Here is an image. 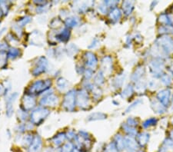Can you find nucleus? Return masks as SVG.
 Listing matches in <instances>:
<instances>
[{
	"label": "nucleus",
	"mask_w": 173,
	"mask_h": 152,
	"mask_svg": "<svg viewBox=\"0 0 173 152\" xmlns=\"http://www.w3.org/2000/svg\"><path fill=\"white\" fill-rule=\"evenodd\" d=\"M47 5H45V6H37L36 8V12H37L39 14H42V13H45L48 10H49V8L47 7Z\"/></svg>",
	"instance_id": "a878e982"
},
{
	"label": "nucleus",
	"mask_w": 173,
	"mask_h": 152,
	"mask_svg": "<svg viewBox=\"0 0 173 152\" xmlns=\"http://www.w3.org/2000/svg\"><path fill=\"white\" fill-rule=\"evenodd\" d=\"M74 148V145L72 142H67L63 145L62 148V152H71Z\"/></svg>",
	"instance_id": "5701e85b"
},
{
	"label": "nucleus",
	"mask_w": 173,
	"mask_h": 152,
	"mask_svg": "<svg viewBox=\"0 0 173 152\" xmlns=\"http://www.w3.org/2000/svg\"><path fill=\"white\" fill-rule=\"evenodd\" d=\"M84 59L85 63L89 67L93 68L97 65V59H96V55L94 54L91 53V52H86L84 55Z\"/></svg>",
	"instance_id": "9b49d317"
},
{
	"label": "nucleus",
	"mask_w": 173,
	"mask_h": 152,
	"mask_svg": "<svg viewBox=\"0 0 173 152\" xmlns=\"http://www.w3.org/2000/svg\"><path fill=\"white\" fill-rule=\"evenodd\" d=\"M36 105V100L33 95H26L23 96L22 100V105L21 108L23 109L26 112L32 110Z\"/></svg>",
	"instance_id": "423d86ee"
},
{
	"label": "nucleus",
	"mask_w": 173,
	"mask_h": 152,
	"mask_svg": "<svg viewBox=\"0 0 173 152\" xmlns=\"http://www.w3.org/2000/svg\"><path fill=\"white\" fill-rule=\"evenodd\" d=\"M12 29L15 32V33H16L19 37H22V27H20L19 25L18 24L13 25Z\"/></svg>",
	"instance_id": "393cba45"
},
{
	"label": "nucleus",
	"mask_w": 173,
	"mask_h": 152,
	"mask_svg": "<svg viewBox=\"0 0 173 152\" xmlns=\"http://www.w3.org/2000/svg\"><path fill=\"white\" fill-rule=\"evenodd\" d=\"M66 139V134L64 132H59L57 135H55L52 139V141L54 144L55 146L59 147L64 143Z\"/></svg>",
	"instance_id": "ddd939ff"
},
{
	"label": "nucleus",
	"mask_w": 173,
	"mask_h": 152,
	"mask_svg": "<svg viewBox=\"0 0 173 152\" xmlns=\"http://www.w3.org/2000/svg\"><path fill=\"white\" fill-rule=\"evenodd\" d=\"M42 34L39 32V31H34L32 32V36L31 37V45H41L43 43Z\"/></svg>",
	"instance_id": "f8f14e48"
},
{
	"label": "nucleus",
	"mask_w": 173,
	"mask_h": 152,
	"mask_svg": "<svg viewBox=\"0 0 173 152\" xmlns=\"http://www.w3.org/2000/svg\"><path fill=\"white\" fill-rule=\"evenodd\" d=\"M44 97L41 99L39 104L42 107H55L58 105L59 102V98L55 95L54 93H47V92H45Z\"/></svg>",
	"instance_id": "39448f33"
},
{
	"label": "nucleus",
	"mask_w": 173,
	"mask_h": 152,
	"mask_svg": "<svg viewBox=\"0 0 173 152\" xmlns=\"http://www.w3.org/2000/svg\"><path fill=\"white\" fill-rule=\"evenodd\" d=\"M18 97V94L16 92L12 94L9 97L6 101V115L8 117H11L13 113V110H14V108H13V104L16 101V98Z\"/></svg>",
	"instance_id": "1a4fd4ad"
},
{
	"label": "nucleus",
	"mask_w": 173,
	"mask_h": 152,
	"mask_svg": "<svg viewBox=\"0 0 173 152\" xmlns=\"http://www.w3.org/2000/svg\"><path fill=\"white\" fill-rule=\"evenodd\" d=\"M33 137L32 135H26V136L24 137L23 138L22 143L24 144V145L26 146H30V145L32 144V142L33 141Z\"/></svg>",
	"instance_id": "b1692460"
},
{
	"label": "nucleus",
	"mask_w": 173,
	"mask_h": 152,
	"mask_svg": "<svg viewBox=\"0 0 173 152\" xmlns=\"http://www.w3.org/2000/svg\"><path fill=\"white\" fill-rule=\"evenodd\" d=\"M9 2H0V12L2 15H7L8 12H9Z\"/></svg>",
	"instance_id": "a211bd4d"
},
{
	"label": "nucleus",
	"mask_w": 173,
	"mask_h": 152,
	"mask_svg": "<svg viewBox=\"0 0 173 152\" xmlns=\"http://www.w3.org/2000/svg\"><path fill=\"white\" fill-rule=\"evenodd\" d=\"M65 25L66 27L68 29H71V28H75L78 26L79 24V19L76 17V16H69L65 19Z\"/></svg>",
	"instance_id": "4468645a"
},
{
	"label": "nucleus",
	"mask_w": 173,
	"mask_h": 152,
	"mask_svg": "<svg viewBox=\"0 0 173 152\" xmlns=\"http://www.w3.org/2000/svg\"><path fill=\"white\" fill-rule=\"evenodd\" d=\"M78 51H79V49H78L77 46H76L75 44L72 43L67 46L66 52H67L68 55L71 56L72 57V56H74L77 53Z\"/></svg>",
	"instance_id": "f3484780"
},
{
	"label": "nucleus",
	"mask_w": 173,
	"mask_h": 152,
	"mask_svg": "<svg viewBox=\"0 0 173 152\" xmlns=\"http://www.w3.org/2000/svg\"><path fill=\"white\" fill-rule=\"evenodd\" d=\"M88 101H89V96L87 92L85 90H80L77 93V105L79 108H84L85 107L88 106Z\"/></svg>",
	"instance_id": "6e6552de"
},
{
	"label": "nucleus",
	"mask_w": 173,
	"mask_h": 152,
	"mask_svg": "<svg viewBox=\"0 0 173 152\" xmlns=\"http://www.w3.org/2000/svg\"><path fill=\"white\" fill-rule=\"evenodd\" d=\"M76 102H77V98H76V90L71 89L66 93L62 105L67 112H73L76 108Z\"/></svg>",
	"instance_id": "7ed1b4c3"
},
{
	"label": "nucleus",
	"mask_w": 173,
	"mask_h": 152,
	"mask_svg": "<svg viewBox=\"0 0 173 152\" xmlns=\"http://www.w3.org/2000/svg\"><path fill=\"white\" fill-rule=\"evenodd\" d=\"M71 152H81V149H79L78 148H74Z\"/></svg>",
	"instance_id": "2f4dec72"
},
{
	"label": "nucleus",
	"mask_w": 173,
	"mask_h": 152,
	"mask_svg": "<svg viewBox=\"0 0 173 152\" xmlns=\"http://www.w3.org/2000/svg\"><path fill=\"white\" fill-rule=\"evenodd\" d=\"M62 24V21L59 18H54L52 19L49 26L52 29H58L59 27H60Z\"/></svg>",
	"instance_id": "aec40b11"
},
{
	"label": "nucleus",
	"mask_w": 173,
	"mask_h": 152,
	"mask_svg": "<svg viewBox=\"0 0 173 152\" xmlns=\"http://www.w3.org/2000/svg\"><path fill=\"white\" fill-rule=\"evenodd\" d=\"M49 114H50V112L49 109L45 107H39L32 112L30 115V122L36 125H41L45 119L49 116Z\"/></svg>",
	"instance_id": "f03ea898"
},
{
	"label": "nucleus",
	"mask_w": 173,
	"mask_h": 152,
	"mask_svg": "<svg viewBox=\"0 0 173 152\" xmlns=\"http://www.w3.org/2000/svg\"><path fill=\"white\" fill-rule=\"evenodd\" d=\"M9 45L6 42H0V52H6V50H9Z\"/></svg>",
	"instance_id": "c756f323"
},
{
	"label": "nucleus",
	"mask_w": 173,
	"mask_h": 152,
	"mask_svg": "<svg viewBox=\"0 0 173 152\" xmlns=\"http://www.w3.org/2000/svg\"><path fill=\"white\" fill-rule=\"evenodd\" d=\"M42 146V138L39 135H36L29 146V152H41Z\"/></svg>",
	"instance_id": "9d476101"
},
{
	"label": "nucleus",
	"mask_w": 173,
	"mask_h": 152,
	"mask_svg": "<svg viewBox=\"0 0 173 152\" xmlns=\"http://www.w3.org/2000/svg\"><path fill=\"white\" fill-rule=\"evenodd\" d=\"M7 59V53L4 52H0V67H3L6 65Z\"/></svg>",
	"instance_id": "4be33fe9"
},
{
	"label": "nucleus",
	"mask_w": 173,
	"mask_h": 152,
	"mask_svg": "<svg viewBox=\"0 0 173 152\" xmlns=\"http://www.w3.org/2000/svg\"><path fill=\"white\" fill-rule=\"evenodd\" d=\"M32 21V18L30 16H24V17L21 18L19 21L17 22V24L19 25L20 27L22 28L23 26H26L27 24H29Z\"/></svg>",
	"instance_id": "412c9836"
},
{
	"label": "nucleus",
	"mask_w": 173,
	"mask_h": 152,
	"mask_svg": "<svg viewBox=\"0 0 173 152\" xmlns=\"http://www.w3.org/2000/svg\"><path fill=\"white\" fill-rule=\"evenodd\" d=\"M22 55L21 50L19 49H17V48H9V49L8 50L7 52V56L9 59H16L17 58L20 57V55Z\"/></svg>",
	"instance_id": "dca6fc26"
},
{
	"label": "nucleus",
	"mask_w": 173,
	"mask_h": 152,
	"mask_svg": "<svg viewBox=\"0 0 173 152\" xmlns=\"http://www.w3.org/2000/svg\"><path fill=\"white\" fill-rule=\"evenodd\" d=\"M105 152H118V150H117V148H116V147L114 145H112V144H110V145H109V147L106 148V151H105Z\"/></svg>",
	"instance_id": "7c9ffc66"
},
{
	"label": "nucleus",
	"mask_w": 173,
	"mask_h": 152,
	"mask_svg": "<svg viewBox=\"0 0 173 152\" xmlns=\"http://www.w3.org/2000/svg\"><path fill=\"white\" fill-rule=\"evenodd\" d=\"M16 130L18 132H19V133H23V132H25L27 130V128H26V124H20V125H19L16 127Z\"/></svg>",
	"instance_id": "bb28decb"
},
{
	"label": "nucleus",
	"mask_w": 173,
	"mask_h": 152,
	"mask_svg": "<svg viewBox=\"0 0 173 152\" xmlns=\"http://www.w3.org/2000/svg\"><path fill=\"white\" fill-rule=\"evenodd\" d=\"M6 39H7L9 42H13V44L18 43V39L12 34H8V36H6Z\"/></svg>",
	"instance_id": "c85d7f7f"
},
{
	"label": "nucleus",
	"mask_w": 173,
	"mask_h": 152,
	"mask_svg": "<svg viewBox=\"0 0 173 152\" xmlns=\"http://www.w3.org/2000/svg\"><path fill=\"white\" fill-rule=\"evenodd\" d=\"M71 36V32L69 29L64 27L63 29H61L59 31H57L56 34H55V39L56 41L60 42L66 43L69 40Z\"/></svg>",
	"instance_id": "0eeeda50"
},
{
	"label": "nucleus",
	"mask_w": 173,
	"mask_h": 152,
	"mask_svg": "<svg viewBox=\"0 0 173 152\" xmlns=\"http://www.w3.org/2000/svg\"><path fill=\"white\" fill-rule=\"evenodd\" d=\"M17 115L19 119L21 121H26V120L28 119V117H29V115H28L27 112L24 111L23 109H19L17 112Z\"/></svg>",
	"instance_id": "6ab92c4d"
},
{
	"label": "nucleus",
	"mask_w": 173,
	"mask_h": 152,
	"mask_svg": "<svg viewBox=\"0 0 173 152\" xmlns=\"http://www.w3.org/2000/svg\"><path fill=\"white\" fill-rule=\"evenodd\" d=\"M69 86V82H68L66 79H65L64 78H59L57 79V81H56V87H57L58 90H59V92H65L66 90H67Z\"/></svg>",
	"instance_id": "2eb2a0df"
},
{
	"label": "nucleus",
	"mask_w": 173,
	"mask_h": 152,
	"mask_svg": "<svg viewBox=\"0 0 173 152\" xmlns=\"http://www.w3.org/2000/svg\"><path fill=\"white\" fill-rule=\"evenodd\" d=\"M48 62L47 59L44 56H41L39 59H37V62H35V66L32 70V74L34 76H39L42 73L46 72L48 69Z\"/></svg>",
	"instance_id": "20e7f679"
},
{
	"label": "nucleus",
	"mask_w": 173,
	"mask_h": 152,
	"mask_svg": "<svg viewBox=\"0 0 173 152\" xmlns=\"http://www.w3.org/2000/svg\"><path fill=\"white\" fill-rule=\"evenodd\" d=\"M52 86V81L50 79L46 80H36L27 88L26 93L27 95H41L46 91L49 90Z\"/></svg>",
	"instance_id": "f257e3e1"
},
{
	"label": "nucleus",
	"mask_w": 173,
	"mask_h": 152,
	"mask_svg": "<svg viewBox=\"0 0 173 152\" xmlns=\"http://www.w3.org/2000/svg\"><path fill=\"white\" fill-rule=\"evenodd\" d=\"M66 138L69 139V141L76 139V133H75L74 131H69L66 134Z\"/></svg>",
	"instance_id": "cd10ccee"
}]
</instances>
